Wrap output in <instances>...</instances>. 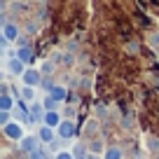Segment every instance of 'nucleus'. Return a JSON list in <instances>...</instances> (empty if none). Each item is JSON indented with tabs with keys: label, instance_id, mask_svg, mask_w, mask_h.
Masks as SVG:
<instances>
[{
	"label": "nucleus",
	"instance_id": "1",
	"mask_svg": "<svg viewBox=\"0 0 159 159\" xmlns=\"http://www.w3.org/2000/svg\"><path fill=\"white\" fill-rule=\"evenodd\" d=\"M56 134H59V138L70 140V138H75V134H77V126H75L73 119H63L59 124V129H56Z\"/></svg>",
	"mask_w": 159,
	"mask_h": 159
},
{
	"label": "nucleus",
	"instance_id": "2",
	"mask_svg": "<svg viewBox=\"0 0 159 159\" xmlns=\"http://www.w3.org/2000/svg\"><path fill=\"white\" fill-rule=\"evenodd\" d=\"M2 134H5V138H10V140H21L24 138V129H21L19 122H10L7 126H2Z\"/></svg>",
	"mask_w": 159,
	"mask_h": 159
},
{
	"label": "nucleus",
	"instance_id": "3",
	"mask_svg": "<svg viewBox=\"0 0 159 159\" xmlns=\"http://www.w3.org/2000/svg\"><path fill=\"white\" fill-rule=\"evenodd\" d=\"M19 148L24 150L26 154H30L33 150L40 148V138H35V136H24V138L19 140Z\"/></svg>",
	"mask_w": 159,
	"mask_h": 159
},
{
	"label": "nucleus",
	"instance_id": "4",
	"mask_svg": "<svg viewBox=\"0 0 159 159\" xmlns=\"http://www.w3.org/2000/svg\"><path fill=\"white\" fill-rule=\"evenodd\" d=\"M21 77H24V84H28V87L42 84V73H40V70H26Z\"/></svg>",
	"mask_w": 159,
	"mask_h": 159
},
{
	"label": "nucleus",
	"instance_id": "5",
	"mask_svg": "<svg viewBox=\"0 0 159 159\" xmlns=\"http://www.w3.org/2000/svg\"><path fill=\"white\" fill-rule=\"evenodd\" d=\"M7 70H10L12 75H24L26 73V63L19 59V56H14V59H10V63H7Z\"/></svg>",
	"mask_w": 159,
	"mask_h": 159
},
{
	"label": "nucleus",
	"instance_id": "6",
	"mask_svg": "<svg viewBox=\"0 0 159 159\" xmlns=\"http://www.w3.org/2000/svg\"><path fill=\"white\" fill-rule=\"evenodd\" d=\"M2 38L5 40H19V26L12 24V21H5V26H2Z\"/></svg>",
	"mask_w": 159,
	"mask_h": 159
},
{
	"label": "nucleus",
	"instance_id": "7",
	"mask_svg": "<svg viewBox=\"0 0 159 159\" xmlns=\"http://www.w3.org/2000/svg\"><path fill=\"white\" fill-rule=\"evenodd\" d=\"M61 122H63V119H61L59 110H47V115H45V124H47V126H52V129H59Z\"/></svg>",
	"mask_w": 159,
	"mask_h": 159
},
{
	"label": "nucleus",
	"instance_id": "8",
	"mask_svg": "<svg viewBox=\"0 0 159 159\" xmlns=\"http://www.w3.org/2000/svg\"><path fill=\"white\" fill-rule=\"evenodd\" d=\"M45 115H47V110H45L42 103H33L30 105V117H33V122H45Z\"/></svg>",
	"mask_w": 159,
	"mask_h": 159
},
{
	"label": "nucleus",
	"instance_id": "9",
	"mask_svg": "<svg viewBox=\"0 0 159 159\" xmlns=\"http://www.w3.org/2000/svg\"><path fill=\"white\" fill-rule=\"evenodd\" d=\"M38 138L42 140V143H54V129H52V126H40V131H38Z\"/></svg>",
	"mask_w": 159,
	"mask_h": 159
},
{
	"label": "nucleus",
	"instance_id": "10",
	"mask_svg": "<svg viewBox=\"0 0 159 159\" xmlns=\"http://www.w3.org/2000/svg\"><path fill=\"white\" fill-rule=\"evenodd\" d=\"M16 56H19L24 63H30V61H33V49H30V47H21V49H16Z\"/></svg>",
	"mask_w": 159,
	"mask_h": 159
},
{
	"label": "nucleus",
	"instance_id": "11",
	"mask_svg": "<svg viewBox=\"0 0 159 159\" xmlns=\"http://www.w3.org/2000/svg\"><path fill=\"white\" fill-rule=\"evenodd\" d=\"M49 94L54 96V98L59 101V103H61V101H66V98H68V91H66V87H61V84H56L54 89L49 91Z\"/></svg>",
	"mask_w": 159,
	"mask_h": 159
},
{
	"label": "nucleus",
	"instance_id": "12",
	"mask_svg": "<svg viewBox=\"0 0 159 159\" xmlns=\"http://www.w3.org/2000/svg\"><path fill=\"white\" fill-rule=\"evenodd\" d=\"M38 30H40V21L38 19H30L28 24L24 26V33L26 35H38Z\"/></svg>",
	"mask_w": 159,
	"mask_h": 159
},
{
	"label": "nucleus",
	"instance_id": "13",
	"mask_svg": "<svg viewBox=\"0 0 159 159\" xmlns=\"http://www.w3.org/2000/svg\"><path fill=\"white\" fill-rule=\"evenodd\" d=\"M103 159H122V150H119L117 145H112V148H108L103 152Z\"/></svg>",
	"mask_w": 159,
	"mask_h": 159
},
{
	"label": "nucleus",
	"instance_id": "14",
	"mask_svg": "<svg viewBox=\"0 0 159 159\" xmlns=\"http://www.w3.org/2000/svg\"><path fill=\"white\" fill-rule=\"evenodd\" d=\"M12 105H14V98H12L10 94L0 96V110H12Z\"/></svg>",
	"mask_w": 159,
	"mask_h": 159
},
{
	"label": "nucleus",
	"instance_id": "15",
	"mask_svg": "<svg viewBox=\"0 0 159 159\" xmlns=\"http://www.w3.org/2000/svg\"><path fill=\"white\" fill-rule=\"evenodd\" d=\"M42 105H45V110H59V101H56L52 94L47 96L45 101H42Z\"/></svg>",
	"mask_w": 159,
	"mask_h": 159
},
{
	"label": "nucleus",
	"instance_id": "16",
	"mask_svg": "<svg viewBox=\"0 0 159 159\" xmlns=\"http://www.w3.org/2000/svg\"><path fill=\"white\" fill-rule=\"evenodd\" d=\"M138 49H140L138 40H129V42H126V54H138Z\"/></svg>",
	"mask_w": 159,
	"mask_h": 159
},
{
	"label": "nucleus",
	"instance_id": "17",
	"mask_svg": "<svg viewBox=\"0 0 159 159\" xmlns=\"http://www.w3.org/2000/svg\"><path fill=\"white\" fill-rule=\"evenodd\" d=\"M33 96H35V91H33V87H28V84H24V89H21V98H24V101H33Z\"/></svg>",
	"mask_w": 159,
	"mask_h": 159
},
{
	"label": "nucleus",
	"instance_id": "18",
	"mask_svg": "<svg viewBox=\"0 0 159 159\" xmlns=\"http://www.w3.org/2000/svg\"><path fill=\"white\" fill-rule=\"evenodd\" d=\"M148 40H150V47H154V49H157V47H159V30H152Z\"/></svg>",
	"mask_w": 159,
	"mask_h": 159
},
{
	"label": "nucleus",
	"instance_id": "19",
	"mask_svg": "<svg viewBox=\"0 0 159 159\" xmlns=\"http://www.w3.org/2000/svg\"><path fill=\"white\" fill-rule=\"evenodd\" d=\"M0 124L2 126L10 124V110H0Z\"/></svg>",
	"mask_w": 159,
	"mask_h": 159
},
{
	"label": "nucleus",
	"instance_id": "20",
	"mask_svg": "<svg viewBox=\"0 0 159 159\" xmlns=\"http://www.w3.org/2000/svg\"><path fill=\"white\" fill-rule=\"evenodd\" d=\"M28 159H47V154L42 152V150H40V148H38V150H33V152L28 154Z\"/></svg>",
	"mask_w": 159,
	"mask_h": 159
},
{
	"label": "nucleus",
	"instance_id": "21",
	"mask_svg": "<svg viewBox=\"0 0 159 159\" xmlns=\"http://www.w3.org/2000/svg\"><path fill=\"white\" fill-rule=\"evenodd\" d=\"M148 150L157 152V150H159V140H157V138H148Z\"/></svg>",
	"mask_w": 159,
	"mask_h": 159
},
{
	"label": "nucleus",
	"instance_id": "22",
	"mask_svg": "<svg viewBox=\"0 0 159 159\" xmlns=\"http://www.w3.org/2000/svg\"><path fill=\"white\" fill-rule=\"evenodd\" d=\"M89 150H91V152H101V150H103L101 140H91V143H89Z\"/></svg>",
	"mask_w": 159,
	"mask_h": 159
},
{
	"label": "nucleus",
	"instance_id": "23",
	"mask_svg": "<svg viewBox=\"0 0 159 159\" xmlns=\"http://www.w3.org/2000/svg\"><path fill=\"white\" fill-rule=\"evenodd\" d=\"M54 159H75V154L73 152H56Z\"/></svg>",
	"mask_w": 159,
	"mask_h": 159
},
{
	"label": "nucleus",
	"instance_id": "24",
	"mask_svg": "<svg viewBox=\"0 0 159 159\" xmlns=\"http://www.w3.org/2000/svg\"><path fill=\"white\" fill-rule=\"evenodd\" d=\"M73 154H75V157H84V148H82V145H75V148H73Z\"/></svg>",
	"mask_w": 159,
	"mask_h": 159
},
{
	"label": "nucleus",
	"instance_id": "25",
	"mask_svg": "<svg viewBox=\"0 0 159 159\" xmlns=\"http://www.w3.org/2000/svg\"><path fill=\"white\" fill-rule=\"evenodd\" d=\"M75 159H89V157H75Z\"/></svg>",
	"mask_w": 159,
	"mask_h": 159
},
{
	"label": "nucleus",
	"instance_id": "26",
	"mask_svg": "<svg viewBox=\"0 0 159 159\" xmlns=\"http://www.w3.org/2000/svg\"><path fill=\"white\" fill-rule=\"evenodd\" d=\"M89 159H98V157H94V154H91V157H89Z\"/></svg>",
	"mask_w": 159,
	"mask_h": 159
}]
</instances>
